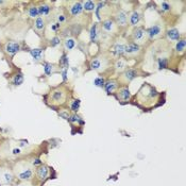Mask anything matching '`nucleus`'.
<instances>
[{"mask_svg": "<svg viewBox=\"0 0 186 186\" xmlns=\"http://www.w3.org/2000/svg\"><path fill=\"white\" fill-rule=\"evenodd\" d=\"M132 103L142 111H151L164 103L162 94L149 83H144L133 98Z\"/></svg>", "mask_w": 186, "mask_h": 186, "instance_id": "obj_1", "label": "nucleus"}, {"mask_svg": "<svg viewBox=\"0 0 186 186\" xmlns=\"http://www.w3.org/2000/svg\"><path fill=\"white\" fill-rule=\"evenodd\" d=\"M67 97L68 93L66 86H57L51 88L49 93L45 96V102L51 109H57L59 106H62L63 104L66 103Z\"/></svg>", "mask_w": 186, "mask_h": 186, "instance_id": "obj_2", "label": "nucleus"}, {"mask_svg": "<svg viewBox=\"0 0 186 186\" xmlns=\"http://www.w3.org/2000/svg\"><path fill=\"white\" fill-rule=\"evenodd\" d=\"M138 76H140V69L138 68L130 67L127 68L126 70H124L119 75L117 81H118V83H121L122 85H126V84H128V83L134 80L135 78H137Z\"/></svg>", "mask_w": 186, "mask_h": 186, "instance_id": "obj_3", "label": "nucleus"}, {"mask_svg": "<svg viewBox=\"0 0 186 186\" xmlns=\"http://www.w3.org/2000/svg\"><path fill=\"white\" fill-rule=\"evenodd\" d=\"M114 97L116 98V100L118 101L119 103L121 104H127L129 103L132 99V94L130 92L129 87L126 85H122L121 87H118L115 94H114Z\"/></svg>", "mask_w": 186, "mask_h": 186, "instance_id": "obj_4", "label": "nucleus"}, {"mask_svg": "<svg viewBox=\"0 0 186 186\" xmlns=\"http://www.w3.org/2000/svg\"><path fill=\"white\" fill-rule=\"evenodd\" d=\"M20 49H21L20 44H19L18 41H7L4 44V46H3V52L10 57H13L15 54H17L20 51Z\"/></svg>", "mask_w": 186, "mask_h": 186, "instance_id": "obj_5", "label": "nucleus"}, {"mask_svg": "<svg viewBox=\"0 0 186 186\" xmlns=\"http://www.w3.org/2000/svg\"><path fill=\"white\" fill-rule=\"evenodd\" d=\"M140 51H142V48H140V45H137L135 44V43H133V41H131L129 44H126L124 55L127 57L128 59H135V57L140 53Z\"/></svg>", "mask_w": 186, "mask_h": 186, "instance_id": "obj_6", "label": "nucleus"}, {"mask_svg": "<svg viewBox=\"0 0 186 186\" xmlns=\"http://www.w3.org/2000/svg\"><path fill=\"white\" fill-rule=\"evenodd\" d=\"M132 37H133V43L140 45L144 44L147 39V32L144 27H135V29L132 32Z\"/></svg>", "mask_w": 186, "mask_h": 186, "instance_id": "obj_7", "label": "nucleus"}, {"mask_svg": "<svg viewBox=\"0 0 186 186\" xmlns=\"http://www.w3.org/2000/svg\"><path fill=\"white\" fill-rule=\"evenodd\" d=\"M106 64V59L103 57H93L89 62V69L91 70H96V71H101L105 68Z\"/></svg>", "mask_w": 186, "mask_h": 186, "instance_id": "obj_8", "label": "nucleus"}, {"mask_svg": "<svg viewBox=\"0 0 186 186\" xmlns=\"http://www.w3.org/2000/svg\"><path fill=\"white\" fill-rule=\"evenodd\" d=\"M147 32V37L150 41H153V39H158L160 36L162 32H163V27L161 26L160 23H155L153 26L149 27V28L146 30Z\"/></svg>", "mask_w": 186, "mask_h": 186, "instance_id": "obj_9", "label": "nucleus"}, {"mask_svg": "<svg viewBox=\"0 0 186 186\" xmlns=\"http://www.w3.org/2000/svg\"><path fill=\"white\" fill-rule=\"evenodd\" d=\"M119 85H120V84H119L118 81H117L116 79H110V80L105 81V83H104V85H103V88L108 95L113 96L114 94H115V92L118 89Z\"/></svg>", "mask_w": 186, "mask_h": 186, "instance_id": "obj_10", "label": "nucleus"}, {"mask_svg": "<svg viewBox=\"0 0 186 186\" xmlns=\"http://www.w3.org/2000/svg\"><path fill=\"white\" fill-rule=\"evenodd\" d=\"M101 30L108 34H112L114 33V32H116L117 25L115 23L114 19H111V18L104 19V20L102 21V25H101Z\"/></svg>", "mask_w": 186, "mask_h": 186, "instance_id": "obj_11", "label": "nucleus"}, {"mask_svg": "<svg viewBox=\"0 0 186 186\" xmlns=\"http://www.w3.org/2000/svg\"><path fill=\"white\" fill-rule=\"evenodd\" d=\"M29 53L31 55L32 60L35 64L37 63H43L44 61V55H45V50L43 48H32L29 50Z\"/></svg>", "mask_w": 186, "mask_h": 186, "instance_id": "obj_12", "label": "nucleus"}, {"mask_svg": "<svg viewBox=\"0 0 186 186\" xmlns=\"http://www.w3.org/2000/svg\"><path fill=\"white\" fill-rule=\"evenodd\" d=\"M115 23L118 27H127L128 26V13L124 10H119L115 14Z\"/></svg>", "mask_w": 186, "mask_h": 186, "instance_id": "obj_13", "label": "nucleus"}, {"mask_svg": "<svg viewBox=\"0 0 186 186\" xmlns=\"http://www.w3.org/2000/svg\"><path fill=\"white\" fill-rule=\"evenodd\" d=\"M124 47H126V44H124V43H121V41H117V43H115L111 49L112 55L115 57H119V59H120L121 57H124Z\"/></svg>", "mask_w": 186, "mask_h": 186, "instance_id": "obj_14", "label": "nucleus"}, {"mask_svg": "<svg viewBox=\"0 0 186 186\" xmlns=\"http://www.w3.org/2000/svg\"><path fill=\"white\" fill-rule=\"evenodd\" d=\"M68 12L71 15V17H77V16L81 15L83 12V5L82 2L80 1H76V2H73L69 5V9H68Z\"/></svg>", "mask_w": 186, "mask_h": 186, "instance_id": "obj_15", "label": "nucleus"}, {"mask_svg": "<svg viewBox=\"0 0 186 186\" xmlns=\"http://www.w3.org/2000/svg\"><path fill=\"white\" fill-rule=\"evenodd\" d=\"M41 65H43V67H44V76H46V77H51L52 75H54V73H57V66H55L54 64H52V63L43 62Z\"/></svg>", "mask_w": 186, "mask_h": 186, "instance_id": "obj_16", "label": "nucleus"}, {"mask_svg": "<svg viewBox=\"0 0 186 186\" xmlns=\"http://www.w3.org/2000/svg\"><path fill=\"white\" fill-rule=\"evenodd\" d=\"M33 27H34V30L39 34L44 33L45 28H46V20H45L44 17H37V18H35Z\"/></svg>", "mask_w": 186, "mask_h": 186, "instance_id": "obj_17", "label": "nucleus"}, {"mask_svg": "<svg viewBox=\"0 0 186 186\" xmlns=\"http://www.w3.org/2000/svg\"><path fill=\"white\" fill-rule=\"evenodd\" d=\"M140 19H142V15L140 14V12L134 10L131 14H130L129 23L132 27H137L138 26V23H140Z\"/></svg>", "mask_w": 186, "mask_h": 186, "instance_id": "obj_18", "label": "nucleus"}, {"mask_svg": "<svg viewBox=\"0 0 186 186\" xmlns=\"http://www.w3.org/2000/svg\"><path fill=\"white\" fill-rule=\"evenodd\" d=\"M23 80H25V78H23V75L21 73H16L15 75L12 77V79L10 80L11 85L14 86V87H17V86H20L21 84L23 83Z\"/></svg>", "mask_w": 186, "mask_h": 186, "instance_id": "obj_19", "label": "nucleus"}, {"mask_svg": "<svg viewBox=\"0 0 186 186\" xmlns=\"http://www.w3.org/2000/svg\"><path fill=\"white\" fill-rule=\"evenodd\" d=\"M166 35H167L168 39L171 41H177L181 39V33H180V31L176 28L169 29L167 31V33H166Z\"/></svg>", "mask_w": 186, "mask_h": 186, "instance_id": "obj_20", "label": "nucleus"}, {"mask_svg": "<svg viewBox=\"0 0 186 186\" xmlns=\"http://www.w3.org/2000/svg\"><path fill=\"white\" fill-rule=\"evenodd\" d=\"M114 68L119 71V73H122L124 70H126L128 68V62L124 59H117L114 63Z\"/></svg>", "mask_w": 186, "mask_h": 186, "instance_id": "obj_21", "label": "nucleus"}, {"mask_svg": "<svg viewBox=\"0 0 186 186\" xmlns=\"http://www.w3.org/2000/svg\"><path fill=\"white\" fill-rule=\"evenodd\" d=\"M39 8V17H43V16H49L50 12H51V7H50L48 3L44 2L41 3V4L37 7Z\"/></svg>", "mask_w": 186, "mask_h": 186, "instance_id": "obj_22", "label": "nucleus"}, {"mask_svg": "<svg viewBox=\"0 0 186 186\" xmlns=\"http://www.w3.org/2000/svg\"><path fill=\"white\" fill-rule=\"evenodd\" d=\"M99 39V29H98V23H94L89 31V39L92 43H97Z\"/></svg>", "mask_w": 186, "mask_h": 186, "instance_id": "obj_23", "label": "nucleus"}, {"mask_svg": "<svg viewBox=\"0 0 186 186\" xmlns=\"http://www.w3.org/2000/svg\"><path fill=\"white\" fill-rule=\"evenodd\" d=\"M76 39H71V37H66L65 41H63V47H64L65 51H71L73 49H75L76 47Z\"/></svg>", "mask_w": 186, "mask_h": 186, "instance_id": "obj_24", "label": "nucleus"}, {"mask_svg": "<svg viewBox=\"0 0 186 186\" xmlns=\"http://www.w3.org/2000/svg\"><path fill=\"white\" fill-rule=\"evenodd\" d=\"M59 65L60 67L62 68H67L69 67V59H68V55L65 53V52H63V54L61 55V57H60V61H59Z\"/></svg>", "mask_w": 186, "mask_h": 186, "instance_id": "obj_25", "label": "nucleus"}, {"mask_svg": "<svg viewBox=\"0 0 186 186\" xmlns=\"http://www.w3.org/2000/svg\"><path fill=\"white\" fill-rule=\"evenodd\" d=\"M48 167L47 166H41V167L37 169L36 171V174H37V178L39 179V180H44V179H46V177L48 176Z\"/></svg>", "mask_w": 186, "mask_h": 186, "instance_id": "obj_26", "label": "nucleus"}, {"mask_svg": "<svg viewBox=\"0 0 186 186\" xmlns=\"http://www.w3.org/2000/svg\"><path fill=\"white\" fill-rule=\"evenodd\" d=\"M83 10H85L86 12H92V11L96 10V2L92 1V0H86L84 2H82Z\"/></svg>", "mask_w": 186, "mask_h": 186, "instance_id": "obj_27", "label": "nucleus"}, {"mask_svg": "<svg viewBox=\"0 0 186 186\" xmlns=\"http://www.w3.org/2000/svg\"><path fill=\"white\" fill-rule=\"evenodd\" d=\"M28 15L30 18H37V17H39V8H37L36 5H31V7L28 9Z\"/></svg>", "mask_w": 186, "mask_h": 186, "instance_id": "obj_28", "label": "nucleus"}, {"mask_svg": "<svg viewBox=\"0 0 186 186\" xmlns=\"http://www.w3.org/2000/svg\"><path fill=\"white\" fill-rule=\"evenodd\" d=\"M81 106V100L79 99H73L71 102H70V111L73 112V114H77V112L79 111Z\"/></svg>", "mask_w": 186, "mask_h": 186, "instance_id": "obj_29", "label": "nucleus"}, {"mask_svg": "<svg viewBox=\"0 0 186 186\" xmlns=\"http://www.w3.org/2000/svg\"><path fill=\"white\" fill-rule=\"evenodd\" d=\"M62 44V37L61 36H57V35H55V36H53V37H51L50 39V41H49V45H50V47H57V46H60V45Z\"/></svg>", "mask_w": 186, "mask_h": 186, "instance_id": "obj_30", "label": "nucleus"}, {"mask_svg": "<svg viewBox=\"0 0 186 186\" xmlns=\"http://www.w3.org/2000/svg\"><path fill=\"white\" fill-rule=\"evenodd\" d=\"M158 67L160 70L165 69L168 67V59L167 57H158Z\"/></svg>", "mask_w": 186, "mask_h": 186, "instance_id": "obj_31", "label": "nucleus"}, {"mask_svg": "<svg viewBox=\"0 0 186 186\" xmlns=\"http://www.w3.org/2000/svg\"><path fill=\"white\" fill-rule=\"evenodd\" d=\"M68 121H70L71 124H84V121L82 120L80 116H78L77 114H73V115H70L69 119H68Z\"/></svg>", "mask_w": 186, "mask_h": 186, "instance_id": "obj_32", "label": "nucleus"}, {"mask_svg": "<svg viewBox=\"0 0 186 186\" xmlns=\"http://www.w3.org/2000/svg\"><path fill=\"white\" fill-rule=\"evenodd\" d=\"M185 45H186L185 39H179L178 43H177V45H176V50L178 52H183L184 50H185Z\"/></svg>", "mask_w": 186, "mask_h": 186, "instance_id": "obj_33", "label": "nucleus"}, {"mask_svg": "<svg viewBox=\"0 0 186 186\" xmlns=\"http://www.w3.org/2000/svg\"><path fill=\"white\" fill-rule=\"evenodd\" d=\"M105 79H104L103 77H97V78H95L94 79V85L95 86H98V87H103V85H104V83H105Z\"/></svg>", "mask_w": 186, "mask_h": 186, "instance_id": "obj_34", "label": "nucleus"}, {"mask_svg": "<svg viewBox=\"0 0 186 186\" xmlns=\"http://www.w3.org/2000/svg\"><path fill=\"white\" fill-rule=\"evenodd\" d=\"M31 176H32V171L30 169H27V170L23 171L19 174V179H21V180H28V179L31 178Z\"/></svg>", "mask_w": 186, "mask_h": 186, "instance_id": "obj_35", "label": "nucleus"}, {"mask_svg": "<svg viewBox=\"0 0 186 186\" xmlns=\"http://www.w3.org/2000/svg\"><path fill=\"white\" fill-rule=\"evenodd\" d=\"M61 28H62V25H60L59 23H51V26H50V29H51L52 32H54V33H57V32H59L60 30H61Z\"/></svg>", "mask_w": 186, "mask_h": 186, "instance_id": "obj_36", "label": "nucleus"}, {"mask_svg": "<svg viewBox=\"0 0 186 186\" xmlns=\"http://www.w3.org/2000/svg\"><path fill=\"white\" fill-rule=\"evenodd\" d=\"M161 10L163 11V12H169V11L171 10V5L168 2L163 1V2L161 3Z\"/></svg>", "mask_w": 186, "mask_h": 186, "instance_id": "obj_37", "label": "nucleus"}, {"mask_svg": "<svg viewBox=\"0 0 186 186\" xmlns=\"http://www.w3.org/2000/svg\"><path fill=\"white\" fill-rule=\"evenodd\" d=\"M67 20V17L64 15V14H59L57 15V23H59L60 25H63L64 23H66Z\"/></svg>", "mask_w": 186, "mask_h": 186, "instance_id": "obj_38", "label": "nucleus"}, {"mask_svg": "<svg viewBox=\"0 0 186 186\" xmlns=\"http://www.w3.org/2000/svg\"><path fill=\"white\" fill-rule=\"evenodd\" d=\"M61 75H62V79L64 82H66V81L68 80V69L67 68H63V69H61Z\"/></svg>", "mask_w": 186, "mask_h": 186, "instance_id": "obj_39", "label": "nucleus"}, {"mask_svg": "<svg viewBox=\"0 0 186 186\" xmlns=\"http://www.w3.org/2000/svg\"><path fill=\"white\" fill-rule=\"evenodd\" d=\"M13 153L14 154H19V153H20V150L19 149H13Z\"/></svg>", "mask_w": 186, "mask_h": 186, "instance_id": "obj_40", "label": "nucleus"}, {"mask_svg": "<svg viewBox=\"0 0 186 186\" xmlns=\"http://www.w3.org/2000/svg\"><path fill=\"white\" fill-rule=\"evenodd\" d=\"M34 165H39V164H41V161H39V160H36V161H35V162H34Z\"/></svg>", "mask_w": 186, "mask_h": 186, "instance_id": "obj_41", "label": "nucleus"}]
</instances>
